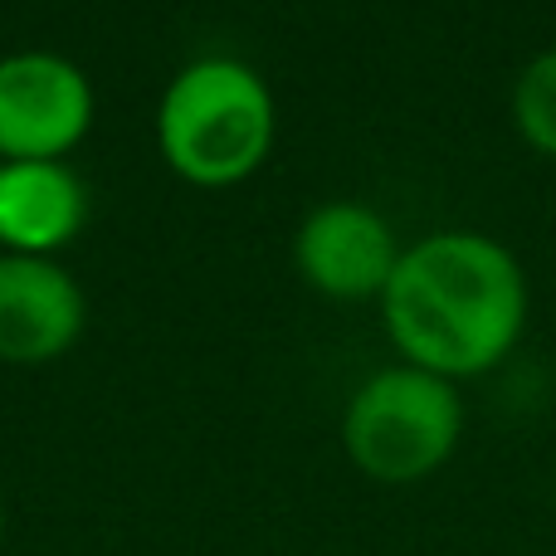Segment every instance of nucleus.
<instances>
[{
	"instance_id": "obj_1",
	"label": "nucleus",
	"mask_w": 556,
	"mask_h": 556,
	"mask_svg": "<svg viewBox=\"0 0 556 556\" xmlns=\"http://www.w3.org/2000/svg\"><path fill=\"white\" fill-rule=\"evenodd\" d=\"M391 342L410 366L479 376L518 346L528 323V278L513 250L473 230H440L401 250L381 293Z\"/></svg>"
},
{
	"instance_id": "obj_2",
	"label": "nucleus",
	"mask_w": 556,
	"mask_h": 556,
	"mask_svg": "<svg viewBox=\"0 0 556 556\" xmlns=\"http://www.w3.org/2000/svg\"><path fill=\"white\" fill-rule=\"evenodd\" d=\"M274 93L240 59H195L166 84L156 108V142L191 186H240L274 147Z\"/></svg>"
},
{
	"instance_id": "obj_3",
	"label": "nucleus",
	"mask_w": 556,
	"mask_h": 556,
	"mask_svg": "<svg viewBox=\"0 0 556 556\" xmlns=\"http://www.w3.org/2000/svg\"><path fill=\"white\" fill-rule=\"evenodd\" d=\"M464 434L454 381L425 366H386L366 376L342 415L346 459L376 483H420L444 469Z\"/></svg>"
},
{
	"instance_id": "obj_4",
	"label": "nucleus",
	"mask_w": 556,
	"mask_h": 556,
	"mask_svg": "<svg viewBox=\"0 0 556 556\" xmlns=\"http://www.w3.org/2000/svg\"><path fill=\"white\" fill-rule=\"evenodd\" d=\"M93 123V84L64 54L0 59V162H64Z\"/></svg>"
},
{
	"instance_id": "obj_5",
	"label": "nucleus",
	"mask_w": 556,
	"mask_h": 556,
	"mask_svg": "<svg viewBox=\"0 0 556 556\" xmlns=\"http://www.w3.org/2000/svg\"><path fill=\"white\" fill-rule=\"evenodd\" d=\"M88 323L78 278L39 254H0V362L39 366L64 356Z\"/></svg>"
},
{
	"instance_id": "obj_6",
	"label": "nucleus",
	"mask_w": 556,
	"mask_h": 556,
	"mask_svg": "<svg viewBox=\"0 0 556 556\" xmlns=\"http://www.w3.org/2000/svg\"><path fill=\"white\" fill-rule=\"evenodd\" d=\"M298 274L327 298H381L395 274V244L386 215L362 201H327L298 225Z\"/></svg>"
},
{
	"instance_id": "obj_7",
	"label": "nucleus",
	"mask_w": 556,
	"mask_h": 556,
	"mask_svg": "<svg viewBox=\"0 0 556 556\" xmlns=\"http://www.w3.org/2000/svg\"><path fill=\"white\" fill-rule=\"evenodd\" d=\"M88 215V191L64 162H0V250L49 260Z\"/></svg>"
},
{
	"instance_id": "obj_8",
	"label": "nucleus",
	"mask_w": 556,
	"mask_h": 556,
	"mask_svg": "<svg viewBox=\"0 0 556 556\" xmlns=\"http://www.w3.org/2000/svg\"><path fill=\"white\" fill-rule=\"evenodd\" d=\"M513 123L538 147L542 156L556 162V45L528 59V68L513 84Z\"/></svg>"
},
{
	"instance_id": "obj_9",
	"label": "nucleus",
	"mask_w": 556,
	"mask_h": 556,
	"mask_svg": "<svg viewBox=\"0 0 556 556\" xmlns=\"http://www.w3.org/2000/svg\"><path fill=\"white\" fill-rule=\"evenodd\" d=\"M0 542H5V503H0Z\"/></svg>"
}]
</instances>
